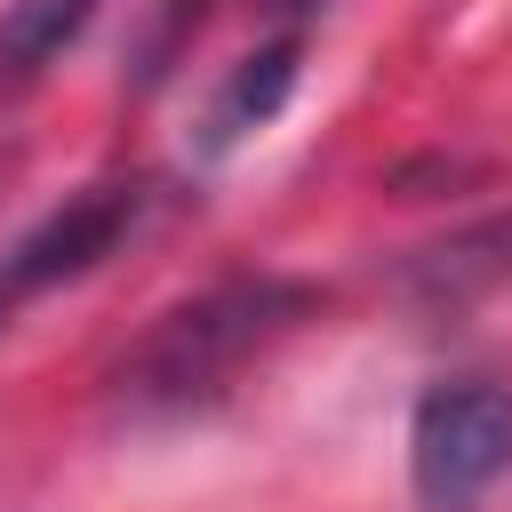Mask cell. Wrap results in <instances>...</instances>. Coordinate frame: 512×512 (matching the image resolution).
<instances>
[{
    "label": "cell",
    "mask_w": 512,
    "mask_h": 512,
    "mask_svg": "<svg viewBox=\"0 0 512 512\" xmlns=\"http://www.w3.org/2000/svg\"><path fill=\"white\" fill-rule=\"evenodd\" d=\"M320 304L312 280L288 272H232L184 304H168L112 368V400L128 416H184L200 400H216L264 344H280L304 312Z\"/></svg>",
    "instance_id": "cell-1"
},
{
    "label": "cell",
    "mask_w": 512,
    "mask_h": 512,
    "mask_svg": "<svg viewBox=\"0 0 512 512\" xmlns=\"http://www.w3.org/2000/svg\"><path fill=\"white\" fill-rule=\"evenodd\" d=\"M512 472V384L448 376L408 416V488L424 512H472Z\"/></svg>",
    "instance_id": "cell-2"
},
{
    "label": "cell",
    "mask_w": 512,
    "mask_h": 512,
    "mask_svg": "<svg viewBox=\"0 0 512 512\" xmlns=\"http://www.w3.org/2000/svg\"><path fill=\"white\" fill-rule=\"evenodd\" d=\"M144 216H152V176H104V184H80L64 208H48L32 232H16L0 248V328L48 288H72L104 256H120L144 232Z\"/></svg>",
    "instance_id": "cell-3"
},
{
    "label": "cell",
    "mask_w": 512,
    "mask_h": 512,
    "mask_svg": "<svg viewBox=\"0 0 512 512\" xmlns=\"http://www.w3.org/2000/svg\"><path fill=\"white\" fill-rule=\"evenodd\" d=\"M296 56H304V40L280 32V40H264L256 56H240V64L224 72V88H216L208 112H200V160H224L232 144H248V136L288 104V88H296Z\"/></svg>",
    "instance_id": "cell-4"
},
{
    "label": "cell",
    "mask_w": 512,
    "mask_h": 512,
    "mask_svg": "<svg viewBox=\"0 0 512 512\" xmlns=\"http://www.w3.org/2000/svg\"><path fill=\"white\" fill-rule=\"evenodd\" d=\"M104 0H0V104L48 80V64L96 24Z\"/></svg>",
    "instance_id": "cell-5"
},
{
    "label": "cell",
    "mask_w": 512,
    "mask_h": 512,
    "mask_svg": "<svg viewBox=\"0 0 512 512\" xmlns=\"http://www.w3.org/2000/svg\"><path fill=\"white\" fill-rule=\"evenodd\" d=\"M496 280H512V216H488V224H472V232H456V240H440L408 264V296L432 304V312L440 304L456 312Z\"/></svg>",
    "instance_id": "cell-6"
}]
</instances>
